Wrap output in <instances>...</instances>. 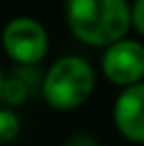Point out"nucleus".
Wrapping results in <instances>:
<instances>
[{"mask_svg":"<svg viewBox=\"0 0 144 146\" xmlns=\"http://www.w3.org/2000/svg\"><path fill=\"white\" fill-rule=\"evenodd\" d=\"M66 15L72 34L93 47L112 44L131 26L125 0H68Z\"/></svg>","mask_w":144,"mask_h":146,"instance_id":"nucleus-1","label":"nucleus"},{"mask_svg":"<svg viewBox=\"0 0 144 146\" xmlns=\"http://www.w3.org/2000/svg\"><path fill=\"white\" fill-rule=\"evenodd\" d=\"M96 76L91 66L81 57H62L51 66L44 78V98L57 110H72L91 95Z\"/></svg>","mask_w":144,"mask_h":146,"instance_id":"nucleus-2","label":"nucleus"},{"mask_svg":"<svg viewBox=\"0 0 144 146\" xmlns=\"http://www.w3.org/2000/svg\"><path fill=\"white\" fill-rule=\"evenodd\" d=\"M2 44L7 53L19 64H36L49 49L47 32L36 19L17 17L4 28Z\"/></svg>","mask_w":144,"mask_h":146,"instance_id":"nucleus-3","label":"nucleus"},{"mask_svg":"<svg viewBox=\"0 0 144 146\" xmlns=\"http://www.w3.org/2000/svg\"><path fill=\"white\" fill-rule=\"evenodd\" d=\"M102 70L117 85L138 83L144 76V47L136 40H115L102 57Z\"/></svg>","mask_w":144,"mask_h":146,"instance_id":"nucleus-4","label":"nucleus"},{"mask_svg":"<svg viewBox=\"0 0 144 146\" xmlns=\"http://www.w3.org/2000/svg\"><path fill=\"white\" fill-rule=\"evenodd\" d=\"M115 123L131 142H144V83H131L117 98Z\"/></svg>","mask_w":144,"mask_h":146,"instance_id":"nucleus-5","label":"nucleus"},{"mask_svg":"<svg viewBox=\"0 0 144 146\" xmlns=\"http://www.w3.org/2000/svg\"><path fill=\"white\" fill-rule=\"evenodd\" d=\"M19 133V119L11 110H0V144L13 142Z\"/></svg>","mask_w":144,"mask_h":146,"instance_id":"nucleus-6","label":"nucleus"},{"mask_svg":"<svg viewBox=\"0 0 144 146\" xmlns=\"http://www.w3.org/2000/svg\"><path fill=\"white\" fill-rule=\"evenodd\" d=\"M28 95V87L26 83H21L19 78H11V80H4L2 85V93H0V100L9 104H21Z\"/></svg>","mask_w":144,"mask_h":146,"instance_id":"nucleus-7","label":"nucleus"},{"mask_svg":"<svg viewBox=\"0 0 144 146\" xmlns=\"http://www.w3.org/2000/svg\"><path fill=\"white\" fill-rule=\"evenodd\" d=\"M131 23L140 34H144V0H136L131 9Z\"/></svg>","mask_w":144,"mask_h":146,"instance_id":"nucleus-8","label":"nucleus"},{"mask_svg":"<svg viewBox=\"0 0 144 146\" xmlns=\"http://www.w3.org/2000/svg\"><path fill=\"white\" fill-rule=\"evenodd\" d=\"M66 146H98L89 135H74V138L68 142Z\"/></svg>","mask_w":144,"mask_h":146,"instance_id":"nucleus-9","label":"nucleus"},{"mask_svg":"<svg viewBox=\"0 0 144 146\" xmlns=\"http://www.w3.org/2000/svg\"><path fill=\"white\" fill-rule=\"evenodd\" d=\"M2 85H4V76H2V72H0V93H2Z\"/></svg>","mask_w":144,"mask_h":146,"instance_id":"nucleus-10","label":"nucleus"}]
</instances>
